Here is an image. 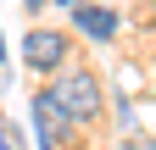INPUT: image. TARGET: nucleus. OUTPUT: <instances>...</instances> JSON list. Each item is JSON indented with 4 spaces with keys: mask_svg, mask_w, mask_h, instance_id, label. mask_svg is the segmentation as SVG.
Returning <instances> with one entry per match:
<instances>
[{
    "mask_svg": "<svg viewBox=\"0 0 156 150\" xmlns=\"http://www.w3.org/2000/svg\"><path fill=\"white\" fill-rule=\"evenodd\" d=\"M50 95H56V106H62L73 122H95V117H101V106H106L95 72H62V78L50 84Z\"/></svg>",
    "mask_w": 156,
    "mask_h": 150,
    "instance_id": "nucleus-1",
    "label": "nucleus"
},
{
    "mask_svg": "<svg viewBox=\"0 0 156 150\" xmlns=\"http://www.w3.org/2000/svg\"><path fill=\"white\" fill-rule=\"evenodd\" d=\"M23 61H28L34 72H62V67H67V33L34 28L28 39H23Z\"/></svg>",
    "mask_w": 156,
    "mask_h": 150,
    "instance_id": "nucleus-2",
    "label": "nucleus"
},
{
    "mask_svg": "<svg viewBox=\"0 0 156 150\" xmlns=\"http://www.w3.org/2000/svg\"><path fill=\"white\" fill-rule=\"evenodd\" d=\"M67 128H73V117L56 106L50 89H39V95H34V134H39V145H45V150H62V134H67Z\"/></svg>",
    "mask_w": 156,
    "mask_h": 150,
    "instance_id": "nucleus-3",
    "label": "nucleus"
},
{
    "mask_svg": "<svg viewBox=\"0 0 156 150\" xmlns=\"http://www.w3.org/2000/svg\"><path fill=\"white\" fill-rule=\"evenodd\" d=\"M73 28L84 33V39H95V45H112L117 11H112V6H84V0H78V6H73Z\"/></svg>",
    "mask_w": 156,
    "mask_h": 150,
    "instance_id": "nucleus-4",
    "label": "nucleus"
},
{
    "mask_svg": "<svg viewBox=\"0 0 156 150\" xmlns=\"http://www.w3.org/2000/svg\"><path fill=\"white\" fill-rule=\"evenodd\" d=\"M0 150H23V145H17V128H11V122H0Z\"/></svg>",
    "mask_w": 156,
    "mask_h": 150,
    "instance_id": "nucleus-5",
    "label": "nucleus"
},
{
    "mask_svg": "<svg viewBox=\"0 0 156 150\" xmlns=\"http://www.w3.org/2000/svg\"><path fill=\"white\" fill-rule=\"evenodd\" d=\"M23 6H28V11H39V6H50V0H23Z\"/></svg>",
    "mask_w": 156,
    "mask_h": 150,
    "instance_id": "nucleus-6",
    "label": "nucleus"
},
{
    "mask_svg": "<svg viewBox=\"0 0 156 150\" xmlns=\"http://www.w3.org/2000/svg\"><path fill=\"white\" fill-rule=\"evenodd\" d=\"M128 150H156V145H151V139H140V145H128Z\"/></svg>",
    "mask_w": 156,
    "mask_h": 150,
    "instance_id": "nucleus-7",
    "label": "nucleus"
},
{
    "mask_svg": "<svg viewBox=\"0 0 156 150\" xmlns=\"http://www.w3.org/2000/svg\"><path fill=\"white\" fill-rule=\"evenodd\" d=\"M50 6H67V11H73V6H78V0H50Z\"/></svg>",
    "mask_w": 156,
    "mask_h": 150,
    "instance_id": "nucleus-8",
    "label": "nucleus"
},
{
    "mask_svg": "<svg viewBox=\"0 0 156 150\" xmlns=\"http://www.w3.org/2000/svg\"><path fill=\"white\" fill-rule=\"evenodd\" d=\"M151 22H156V6H151Z\"/></svg>",
    "mask_w": 156,
    "mask_h": 150,
    "instance_id": "nucleus-9",
    "label": "nucleus"
},
{
    "mask_svg": "<svg viewBox=\"0 0 156 150\" xmlns=\"http://www.w3.org/2000/svg\"><path fill=\"white\" fill-rule=\"evenodd\" d=\"M0 56H6V45H0Z\"/></svg>",
    "mask_w": 156,
    "mask_h": 150,
    "instance_id": "nucleus-10",
    "label": "nucleus"
}]
</instances>
